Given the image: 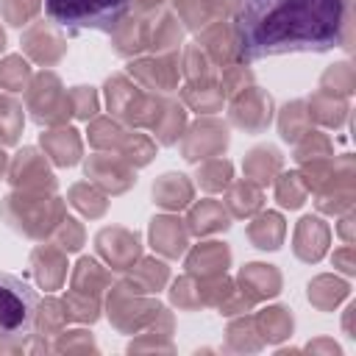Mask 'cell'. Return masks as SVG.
I'll list each match as a JSON object with an SVG mask.
<instances>
[{
    "label": "cell",
    "mask_w": 356,
    "mask_h": 356,
    "mask_svg": "<svg viewBox=\"0 0 356 356\" xmlns=\"http://www.w3.org/2000/svg\"><path fill=\"white\" fill-rule=\"evenodd\" d=\"M345 0H242L236 42L245 58L320 53L342 39Z\"/></svg>",
    "instance_id": "obj_1"
},
{
    "label": "cell",
    "mask_w": 356,
    "mask_h": 356,
    "mask_svg": "<svg viewBox=\"0 0 356 356\" xmlns=\"http://www.w3.org/2000/svg\"><path fill=\"white\" fill-rule=\"evenodd\" d=\"M131 0H44V14L67 31H114Z\"/></svg>",
    "instance_id": "obj_2"
},
{
    "label": "cell",
    "mask_w": 356,
    "mask_h": 356,
    "mask_svg": "<svg viewBox=\"0 0 356 356\" xmlns=\"http://www.w3.org/2000/svg\"><path fill=\"white\" fill-rule=\"evenodd\" d=\"M39 298L17 275L0 273V342H22L36 323Z\"/></svg>",
    "instance_id": "obj_3"
}]
</instances>
